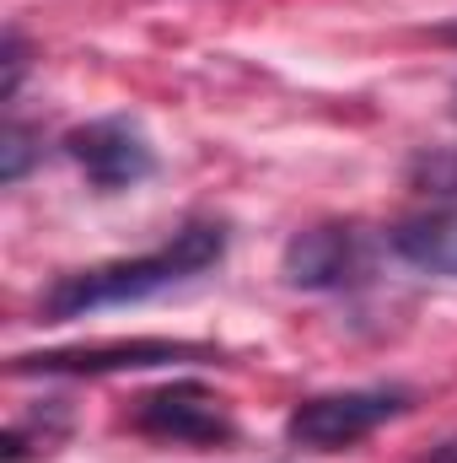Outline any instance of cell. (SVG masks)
I'll return each instance as SVG.
<instances>
[{
	"instance_id": "1",
	"label": "cell",
	"mask_w": 457,
	"mask_h": 463,
	"mask_svg": "<svg viewBox=\"0 0 457 463\" xmlns=\"http://www.w3.org/2000/svg\"><path fill=\"white\" fill-rule=\"evenodd\" d=\"M221 253H227V227L221 222H189L162 248H151L140 259H108V264L60 275L43 291L38 313L49 324H70V318L103 313V307H129V302H145V297H156L167 286H183V280L205 275L210 264H221Z\"/></svg>"
},
{
	"instance_id": "2",
	"label": "cell",
	"mask_w": 457,
	"mask_h": 463,
	"mask_svg": "<svg viewBox=\"0 0 457 463\" xmlns=\"http://www.w3.org/2000/svg\"><path fill=\"white\" fill-rule=\"evenodd\" d=\"M409 410L404 388H344V393H318L302 399L285 415V442L307 448V453H344L355 442H366L371 431H382L387 420H398Z\"/></svg>"
},
{
	"instance_id": "3",
	"label": "cell",
	"mask_w": 457,
	"mask_h": 463,
	"mask_svg": "<svg viewBox=\"0 0 457 463\" xmlns=\"http://www.w3.org/2000/svg\"><path fill=\"white\" fill-rule=\"evenodd\" d=\"M65 156L87 173V184L98 194H118V189H135L156 173V151L151 140L140 135V124L129 118H92V124H76L65 135Z\"/></svg>"
},
{
	"instance_id": "4",
	"label": "cell",
	"mask_w": 457,
	"mask_h": 463,
	"mask_svg": "<svg viewBox=\"0 0 457 463\" xmlns=\"http://www.w3.org/2000/svg\"><path fill=\"white\" fill-rule=\"evenodd\" d=\"M135 426L145 437H162V442H189V448H216V442H231L237 426H231L227 404L194 383V377H178L167 388H151L135 399Z\"/></svg>"
},
{
	"instance_id": "5",
	"label": "cell",
	"mask_w": 457,
	"mask_h": 463,
	"mask_svg": "<svg viewBox=\"0 0 457 463\" xmlns=\"http://www.w3.org/2000/svg\"><path fill=\"white\" fill-rule=\"evenodd\" d=\"M210 350L189 345V340H114V345H81V350H38V355H16L11 372L16 377H60V372H81V377H103V372H145V366H173V361H205Z\"/></svg>"
},
{
	"instance_id": "6",
	"label": "cell",
	"mask_w": 457,
	"mask_h": 463,
	"mask_svg": "<svg viewBox=\"0 0 457 463\" xmlns=\"http://www.w3.org/2000/svg\"><path fill=\"white\" fill-rule=\"evenodd\" d=\"M366 275V242L344 222L307 227L285 242V280L302 291H344Z\"/></svg>"
},
{
	"instance_id": "7",
	"label": "cell",
	"mask_w": 457,
	"mask_h": 463,
	"mask_svg": "<svg viewBox=\"0 0 457 463\" xmlns=\"http://www.w3.org/2000/svg\"><path fill=\"white\" fill-rule=\"evenodd\" d=\"M387 248L425 269V275H452L457 280V205H436V211H420V216H404L398 227L387 232Z\"/></svg>"
},
{
	"instance_id": "8",
	"label": "cell",
	"mask_w": 457,
	"mask_h": 463,
	"mask_svg": "<svg viewBox=\"0 0 457 463\" xmlns=\"http://www.w3.org/2000/svg\"><path fill=\"white\" fill-rule=\"evenodd\" d=\"M409 184L420 194H436V200H457V151L436 146V151H420L409 162Z\"/></svg>"
},
{
	"instance_id": "9",
	"label": "cell",
	"mask_w": 457,
	"mask_h": 463,
	"mask_svg": "<svg viewBox=\"0 0 457 463\" xmlns=\"http://www.w3.org/2000/svg\"><path fill=\"white\" fill-rule=\"evenodd\" d=\"M33 156H38V135L27 129V124H5V135H0V178L5 184H16L27 167H33Z\"/></svg>"
},
{
	"instance_id": "10",
	"label": "cell",
	"mask_w": 457,
	"mask_h": 463,
	"mask_svg": "<svg viewBox=\"0 0 457 463\" xmlns=\"http://www.w3.org/2000/svg\"><path fill=\"white\" fill-rule=\"evenodd\" d=\"M22 76H27V49H22V33H5V103L16 98Z\"/></svg>"
},
{
	"instance_id": "11",
	"label": "cell",
	"mask_w": 457,
	"mask_h": 463,
	"mask_svg": "<svg viewBox=\"0 0 457 463\" xmlns=\"http://www.w3.org/2000/svg\"><path fill=\"white\" fill-rule=\"evenodd\" d=\"M425 463H457V437H447L442 448H431V458Z\"/></svg>"
},
{
	"instance_id": "12",
	"label": "cell",
	"mask_w": 457,
	"mask_h": 463,
	"mask_svg": "<svg viewBox=\"0 0 457 463\" xmlns=\"http://www.w3.org/2000/svg\"><path fill=\"white\" fill-rule=\"evenodd\" d=\"M431 38H436V43H457V22H447V27H436Z\"/></svg>"
}]
</instances>
